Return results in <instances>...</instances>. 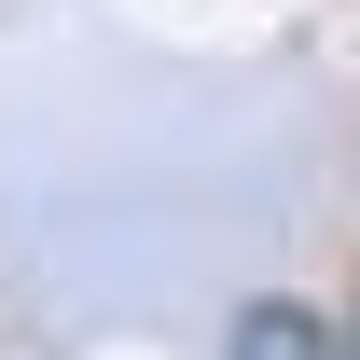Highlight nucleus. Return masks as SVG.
I'll return each instance as SVG.
<instances>
[{
    "mask_svg": "<svg viewBox=\"0 0 360 360\" xmlns=\"http://www.w3.org/2000/svg\"><path fill=\"white\" fill-rule=\"evenodd\" d=\"M236 360H333V333H319L305 305H250L236 319Z\"/></svg>",
    "mask_w": 360,
    "mask_h": 360,
    "instance_id": "obj_1",
    "label": "nucleus"
}]
</instances>
